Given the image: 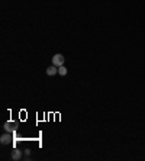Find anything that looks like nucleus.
<instances>
[{"label": "nucleus", "instance_id": "f257e3e1", "mask_svg": "<svg viewBox=\"0 0 145 161\" xmlns=\"http://www.w3.org/2000/svg\"><path fill=\"white\" fill-rule=\"evenodd\" d=\"M64 61H66V58H64L63 54H55V55L52 57V64L55 65V67H61V65H64Z\"/></svg>", "mask_w": 145, "mask_h": 161}, {"label": "nucleus", "instance_id": "20e7f679", "mask_svg": "<svg viewBox=\"0 0 145 161\" xmlns=\"http://www.w3.org/2000/svg\"><path fill=\"white\" fill-rule=\"evenodd\" d=\"M21 158H22V151H19V150H13V151H12V160L19 161Z\"/></svg>", "mask_w": 145, "mask_h": 161}, {"label": "nucleus", "instance_id": "39448f33", "mask_svg": "<svg viewBox=\"0 0 145 161\" xmlns=\"http://www.w3.org/2000/svg\"><path fill=\"white\" fill-rule=\"evenodd\" d=\"M57 73H58V67H55L54 64L46 68V74H48V75H55Z\"/></svg>", "mask_w": 145, "mask_h": 161}, {"label": "nucleus", "instance_id": "7ed1b4c3", "mask_svg": "<svg viewBox=\"0 0 145 161\" xmlns=\"http://www.w3.org/2000/svg\"><path fill=\"white\" fill-rule=\"evenodd\" d=\"M12 141V135H10V132H7V134H3L1 137H0V142L3 144V145H7L9 142Z\"/></svg>", "mask_w": 145, "mask_h": 161}, {"label": "nucleus", "instance_id": "f03ea898", "mask_svg": "<svg viewBox=\"0 0 145 161\" xmlns=\"http://www.w3.org/2000/svg\"><path fill=\"white\" fill-rule=\"evenodd\" d=\"M4 129H6V132H15L16 129H18V123L16 122H6L4 123Z\"/></svg>", "mask_w": 145, "mask_h": 161}, {"label": "nucleus", "instance_id": "423d86ee", "mask_svg": "<svg viewBox=\"0 0 145 161\" xmlns=\"http://www.w3.org/2000/svg\"><path fill=\"white\" fill-rule=\"evenodd\" d=\"M58 74L66 75V74H67V68H66L64 65H61V67H58Z\"/></svg>", "mask_w": 145, "mask_h": 161}]
</instances>
